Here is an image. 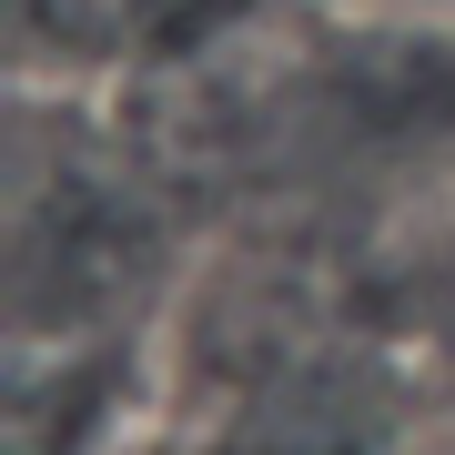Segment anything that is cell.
<instances>
[{
	"label": "cell",
	"instance_id": "obj_1",
	"mask_svg": "<svg viewBox=\"0 0 455 455\" xmlns=\"http://www.w3.org/2000/svg\"><path fill=\"white\" fill-rule=\"evenodd\" d=\"M355 11H374V20H455V0H355Z\"/></svg>",
	"mask_w": 455,
	"mask_h": 455
}]
</instances>
